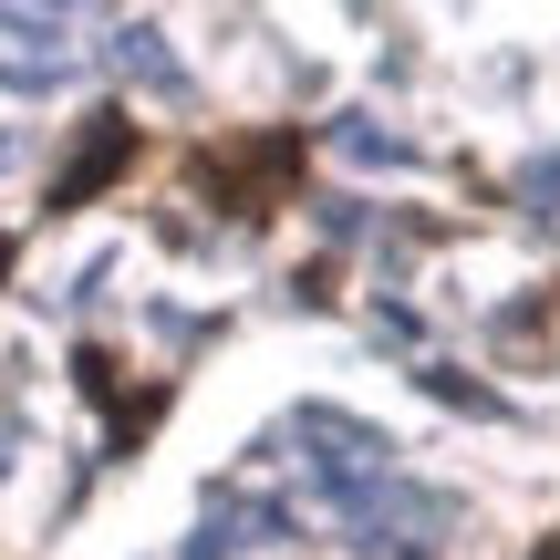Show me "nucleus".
Instances as JSON below:
<instances>
[{
    "instance_id": "f257e3e1",
    "label": "nucleus",
    "mask_w": 560,
    "mask_h": 560,
    "mask_svg": "<svg viewBox=\"0 0 560 560\" xmlns=\"http://www.w3.org/2000/svg\"><path fill=\"white\" fill-rule=\"evenodd\" d=\"M301 166H312L301 125H249V136L187 145V187H198L219 219H240V229H260V219H280V208L301 198Z\"/></svg>"
},
{
    "instance_id": "f03ea898",
    "label": "nucleus",
    "mask_w": 560,
    "mask_h": 560,
    "mask_svg": "<svg viewBox=\"0 0 560 560\" xmlns=\"http://www.w3.org/2000/svg\"><path fill=\"white\" fill-rule=\"evenodd\" d=\"M136 156H145V125L125 115V104H94V115H83V136H73V156H62V166H52V187H42V208H52V219L94 208Z\"/></svg>"
},
{
    "instance_id": "7ed1b4c3",
    "label": "nucleus",
    "mask_w": 560,
    "mask_h": 560,
    "mask_svg": "<svg viewBox=\"0 0 560 560\" xmlns=\"http://www.w3.org/2000/svg\"><path fill=\"white\" fill-rule=\"evenodd\" d=\"M529 560H560V529H550V540H540V550H529Z\"/></svg>"
}]
</instances>
